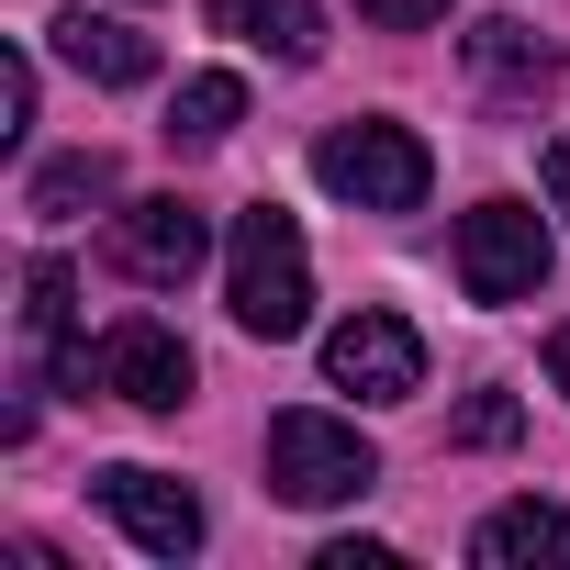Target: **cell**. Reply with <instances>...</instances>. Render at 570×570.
Masks as SVG:
<instances>
[{"instance_id": "8992f818", "label": "cell", "mask_w": 570, "mask_h": 570, "mask_svg": "<svg viewBox=\"0 0 570 570\" xmlns=\"http://www.w3.org/2000/svg\"><path fill=\"white\" fill-rule=\"evenodd\" d=\"M325 381L358 392V403H414V392H425V336H414L403 314L358 303V314L325 336Z\"/></svg>"}, {"instance_id": "6da1fadb", "label": "cell", "mask_w": 570, "mask_h": 570, "mask_svg": "<svg viewBox=\"0 0 570 570\" xmlns=\"http://www.w3.org/2000/svg\"><path fill=\"white\" fill-rule=\"evenodd\" d=\"M224 303L246 336H303L314 325V257H303V224L279 202H246L235 213V246H224Z\"/></svg>"}, {"instance_id": "7a4b0ae2", "label": "cell", "mask_w": 570, "mask_h": 570, "mask_svg": "<svg viewBox=\"0 0 570 570\" xmlns=\"http://www.w3.org/2000/svg\"><path fill=\"white\" fill-rule=\"evenodd\" d=\"M57 381H68V392H112V403H135V414H179L202 370H190V347H179L157 314H124L101 347H68Z\"/></svg>"}, {"instance_id": "ba28073f", "label": "cell", "mask_w": 570, "mask_h": 570, "mask_svg": "<svg viewBox=\"0 0 570 570\" xmlns=\"http://www.w3.org/2000/svg\"><path fill=\"white\" fill-rule=\"evenodd\" d=\"M213 257V224H202V202H179V190H157V202H124L112 213V268L124 279H146V292H179V279Z\"/></svg>"}, {"instance_id": "8fae6325", "label": "cell", "mask_w": 570, "mask_h": 570, "mask_svg": "<svg viewBox=\"0 0 570 570\" xmlns=\"http://www.w3.org/2000/svg\"><path fill=\"white\" fill-rule=\"evenodd\" d=\"M470 68H481L503 101H537V90L559 79V46H537L514 12H492V23H470Z\"/></svg>"}, {"instance_id": "7c38bea8", "label": "cell", "mask_w": 570, "mask_h": 570, "mask_svg": "<svg viewBox=\"0 0 570 570\" xmlns=\"http://www.w3.org/2000/svg\"><path fill=\"white\" fill-rule=\"evenodd\" d=\"M235 124H246V79H235V68H202V79H179V101H168V146H179V157L224 146Z\"/></svg>"}, {"instance_id": "3957f363", "label": "cell", "mask_w": 570, "mask_h": 570, "mask_svg": "<svg viewBox=\"0 0 570 570\" xmlns=\"http://www.w3.org/2000/svg\"><path fill=\"white\" fill-rule=\"evenodd\" d=\"M370 481H381V448L358 425H336V414H279L268 425V492L279 503L325 514V503H358Z\"/></svg>"}, {"instance_id": "277c9868", "label": "cell", "mask_w": 570, "mask_h": 570, "mask_svg": "<svg viewBox=\"0 0 570 570\" xmlns=\"http://www.w3.org/2000/svg\"><path fill=\"white\" fill-rule=\"evenodd\" d=\"M314 179H325L336 202H358V213H414L425 179H436V157H425L414 124H336V135L314 146Z\"/></svg>"}, {"instance_id": "ac0fdd59", "label": "cell", "mask_w": 570, "mask_h": 570, "mask_svg": "<svg viewBox=\"0 0 570 570\" xmlns=\"http://www.w3.org/2000/svg\"><path fill=\"white\" fill-rule=\"evenodd\" d=\"M459 448H514V403H503V392H481V403L459 414Z\"/></svg>"}, {"instance_id": "2e32d148", "label": "cell", "mask_w": 570, "mask_h": 570, "mask_svg": "<svg viewBox=\"0 0 570 570\" xmlns=\"http://www.w3.org/2000/svg\"><path fill=\"white\" fill-rule=\"evenodd\" d=\"M23 124H35V57L12 46L0 57V146H23Z\"/></svg>"}, {"instance_id": "30bf717a", "label": "cell", "mask_w": 570, "mask_h": 570, "mask_svg": "<svg viewBox=\"0 0 570 570\" xmlns=\"http://www.w3.org/2000/svg\"><path fill=\"white\" fill-rule=\"evenodd\" d=\"M470 548H481V559H492V570H570V514H559V503H537V492H525V503H492V514H481V537H470Z\"/></svg>"}, {"instance_id": "e0dca14e", "label": "cell", "mask_w": 570, "mask_h": 570, "mask_svg": "<svg viewBox=\"0 0 570 570\" xmlns=\"http://www.w3.org/2000/svg\"><path fill=\"white\" fill-rule=\"evenodd\" d=\"M268 57H279V68H314V57H325V12H314V0H292V12H279Z\"/></svg>"}, {"instance_id": "7402d4cb", "label": "cell", "mask_w": 570, "mask_h": 570, "mask_svg": "<svg viewBox=\"0 0 570 570\" xmlns=\"http://www.w3.org/2000/svg\"><path fill=\"white\" fill-rule=\"evenodd\" d=\"M548 381H559V403H570V325H548Z\"/></svg>"}, {"instance_id": "d6986e66", "label": "cell", "mask_w": 570, "mask_h": 570, "mask_svg": "<svg viewBox=\"0 0 570 570\" xmlns=\"http://www.w3.org/2000/svg\"><path fill=\"white\" fill-rule=\"evenodd\" d=\"M358 12H370L381 35H425V23H448V0H358Z\"/></svg>"}, {"instance_id": "ffe728a7", "label": "cell", "mask_w": 570, "mask_h": 570, "mask_svg": "<svg viewBox=\"0 0 570 570\" xmlns=\"http://www.w3.org/2000/svg\"><path fill=\"white\" fill-rule=\"evenodd\" d=\"M314 570H392V548H370V537H336Z\"/></svg>"}, {"instance_id": "9c48e42d", "label": "cell", "mask_w": 570, "mask_h": 570, "mask_svg": "<svg viewBox=\"0 0 570 570\" xmlns=\"http://www.w3.org/2000/svg\"><path fill=\"white\" fill-rule=\"evenodd\" d=\"M46 35H57V57H68L79 79H101V90H146V79H157V46H146L135 23H112V12H57Z\"/></svg>"}, {"instance_id": "5bb4252c", "label": "cell", "mask_w": 570, "mask_h": 570, "mask_svg": "<svg viewBox=\"0 0 570 570\" xmlns=\"http://www.w3.org/2000/svg\"><path fill=\"white\" fill-rule=\"evenodd\" d=\"M68 314H79L68 257H35V268H23V336H35V358H46V370L68 358Z\"/></svg>"}, {"instance_id": "9a60e30c", "label": "cell", "mask_w": 570, "mask_h": 570, "mask_svg": "<svg viewBox=\"0 0 570 570\" xmlns=\"http://www.w3.org/2000/svg\"><path fill=\"white\" fill-rule=\"evenodd\" d=\"M202 12H213V35H235V46H268L292 0H202Z\"/></svg>"}, {"instance_id": "4fadbf2b", "label": "cell", "mask_w": 570, "mask_h": 570, "mask_svg": "<svg viewBox=\"0 0 570 570\" xmlns=\"http://www.w3.org/2000/svg\"><path fill=\"white\" fill-rule=\"evenodd\" d=\"M90 202H112V157H101V146L46 157V168H35V190H23V213H35V224H79Z\"/></svg>"}, {"instance_id": "44dd1931", "label": "cell", "mask_w": 570, "mask_h": 570, "mask_svg": "<svg viewBox=\"0 0 570 570\" xmlns=\"http://www.w3.org/2000/svg\"><path fill=\"white\" fill-rule=\"evenodd\" d=\"M537 179H548V202H559V213H570V124H559V135H548V157H537Z\"/></svg>"}, {"instance_id": "5b68a950", "label": "cell", "mask_w": 570, "mask_h": 570, "mask_svg": "<svg viewBox=\"0 0 570 570\" xmlns=\"http://www.w3.org/2000/svg\"><path fill=\"white\" fill-rule=\"evenodd\" d=\"M459 292L470 303H537L548 292V224L525 202H470L459 213Z\"/></svg>"}, {"instance_id": "52a82bcc", "label": "cell", "mask_w": 570, "mask_h": 570, "mask_svg": "<svg viewBox=\"0 0 570 570\" xmlns=\"http://www.w3.org/2000/svg\"><path fill=\"white\" fill-rule=\"evenodd\" d=\"M90 492H101V514H112L146 559H190V548H202V492H190V481H168V470H146V459H112V470H90Z\"/></svg>"}]
</instances>
